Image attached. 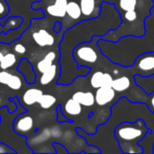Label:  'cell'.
<instances>
[{
	"label": "cell",
	"mask_w": 154,
	"mask_h": 154,
	"mask_svg": "<svg viewBox=\"0 0 154 154\" xmlns=\"http://www.w3.org/2000/svg\"><path fill=\"white\" fill-rule=\"evenodd\" d=\"M121 23V14L116 5L103 1L98 16L82 20L68 29L59 46L60 75L57 83L69 85L78 77L88 75L91 69L86 66H78L73 58L74 49L80 43L91 42L95 36L103 37L110 31L119 27Z\"/></svg>",
	"instance_id": "6da1fadb"
},
{
	"label": "cell",
	"mask_w": 154,
	"mask_h": 154,
	"mask_svg": "<svg viewBox=\"0 0 154 154\" xmlns=\"http://www.w3.org/2000/svg\"><path fill=\"white\" fill-rule=\"evenodd\" d=\"M138 119H143L151 133L147 134L139 145L143 147V153H152L154 144V113L150 109L148 105L140 102H131L127 97H120L111 107V116L106 124L97 127V134H89L85 133L80 127L76 128L77 134L84 138L88 145L95 146L100 149L101 153L104 147H116L113 143L116 140L115 129L123 122H135ZM117 142V141H116Z\"/></svg>",
	"instance_id": "7a4b0ae2"
},
{
	"label": "cell",
	"mask_w": 154,
	"mask_h": 154,
	"mask_svg": "<svg viewBox=\"0 0 154 154\" xmlns=\"http://www.w3.org/2000/svg\"><path fill=\"white\" fill-rule=\"evenodd\" d=\"M101 54L112 63L122 68L132 67L136 59L146 52L154 51V15L145 19V33L143 36L126 35L117 42L98 39Z\"/></svg>",
	"instance_id": "3957f363"
},
{
	"label": "cell",
	"mask_w": 154,
	"mask_h": 154,
	"mask_svg": "<svg viewBox=\"0 0 154 154\" xmlns=\"http://www.w3.org/2000/svg\"><path fill=\"white\" fill-rule=\"evenodd\" d=\"M151 131L143 119L135 122H123L115 129V137L119 144L122 153H143V149L139 143L143 140Z\"/></svg>",
	"instance_id": "277c9868"
},
{
	"label": "cell",
	"mask_w": 154,
	"mask_h": 154,
	"mask_svg": "<svg viewBox=\"0 0 154 154\" xmlns=\"http://www.w3.org/2000/svg\"><path fill=\"white\" fill-rule=\"evenodd\" d=\"M152 6H146L143 10L136 11L130 10L126 12H121L122 23L119 27L115 30L110 31L103 37H99L100 39L117 42L121 37L126 35H134V36H143L145 33V19L151 14V10Z\"/></svg>",
	"instance_id": "5b68a950"
},
{
	"label": "cell",
	"mask_w": 154,
	"mask_h": 154,
	"mask_svg": "<svg viewBox=\"0 0 154 154\" xmlns=\"http://www.w3.org/2000/svg\"><path fill=\"white\" fill-rule=\"evenodd\" d=\"M99 37L95 36L89 42H83L79 44L73 51V58L79 67H89L95 64L98 60V53L97 51V41Z\"/></svg>",
	"instance_id": "8992f818"
},
{
	"label": "cell",
	"mask_w": 154,
	"mask_h": 154,
	"mask_svg": "<svg viewBox=\"0 0 154 154\" xmlns=\"http://www.w3.org/2000/svg\"><path fill=\"white\" fill-rule=\"evenodd\" d=\"M136 74L148 76L154 73V51H150L140 55L132 66Z\"/></svg>",
	"instance_id": "52a82bcc"
},
{
	"label": "cell",
	"mask_w": 154,
	"mask_h": 154,
	"mask_svg": "<svg viewBox=\"0 0 154 154\" xmlns=\"http://www.w3.org/2000/svg\"><path fill=\"white\" fill-rule=\"evenodd\" d=\"M116 92L112 87H101L95 93L96 104L99 106H105L114 101Z\"/></svg>",
	"instance_id": "ba28073f"
},
{
	"label": "cell",
	"mask_w": 154,
	"mask_h": 154,
	"mask_svg": "<svg viewBox=\"0 0 154 154\" xmlns=\"http://www.w3.org/2000/svg\"><path fill=\"white\" fill-rule=\"evenodd\" d=\"M34 121L32 116L25 115H19L14 123V130L16 134L23 135L32 131Z\"/></svg>",
	"instance_id": "9c48e42d"
},
{
	"label": "cell",
	"mask_w": 154,
	"mask_h": 154,
	"mask_svg": "<svg viewBox=\"0 0 154 154\" xmlns=\"http://www.w3.org/2000/svg\"><path fill=\"white\" fill-rule=\"evenodd\" d=\"M114 78L110 73L103 72L101 70L96 71L90 78V86L97 89L101 87H112Z\"/></svg>",
	"instance_id": "30bf717a"
},
{
	"label": "cell",
	"mask_w": 154,
	"mask_h": 154,
	"mask_svg": "<svg viewBox=\"0 0 154 154\" xmlns=\"http://www.w3.org/2000/svg\"><path fill=\"white\" fill-rule=\"evenodd\" d=\"M134 79L136 86L148 96L154 92V73L148 76L135 74L134 76Z\"/></svg>",
	"instance_id": "8fae6325"
},
{
	"label": "cell",
	"mask_w": 154,
	"mask_h": 154,
	"mask_svg": "<svg viewBox=\"0 0 154 154\" xmlns=\"http://www.w3.org/2000/svg\"><path fill=\"white\" fill-rule=\"evenodd\" d=\"M0 84L7 86L13 90H18L23 86V82L20 77L14 75L5 69L0 71Z\"/></svg>",
	"instance_id": "7c38bea8"
},
{
	"label": "cell",
	"mask_w": 154,
	"mask_h": 154,
	"mask_svg": "<svg viewBox=\"0 0 154 154\" xmlns=\"http://www.w3.org/2000/svg\"><path fill=\"white\" fill-rule=\"evenodd\" d=\"M97 0H79L81 13L86 19L94 18L99 15L101 8L97 9Z\"/></svg>",
	"instance_id": "4fadbf2b"
},
{
	"label": "cell",
	"mask_w": 154,
	"mask_h": 154,
	"mask_svg": "<svg viewBox=\"0 0 154 154\" xmlns=\"http://www.w3.org/2000/svg\"><path fill=\"white\" fill-rule=\"evenodd\" d=\"M32 39L40 47H51L55 43V38L48 31L41 29L32 32Z\"/></svg>",
	"instance_id": "5bb4252c"
},
{
	"label": "cell",
	"mask_w": 154,
	"mask_h": 154,
	"mask_svg": "<svg viewBox=\"0 0 154 154\" xmlns=\"http://www.w3.org/2000/svg\"><path fill=\"white\" fill-rule=\"evenodd\" d=\"M67 5H68V0H55L54 4L47 6L46 11L51 16L63 18L67 14L66 12Z\"/></svg>",
	"instance_id": "9a60e30c"
},
{
	"label": "cell",
	"mask_w": 154,
	"mask_h": 154,
	"mask_svg": "<svg viewBox=\"0 0 154 154\" xmlns=\"http://www.w3.org/2000/svg\"><path fill=\"white\" fill-rule=\"evenodd\" d=\"M17 70L23 74V76L24 77V79L26 80L27 84H33L36 80V76L35 73L33 71V68L32 66V64L25 59L21 60L19 65L17 66Z\"/></svg>",
	"instance_id": "2e32d148"
},
{
	"label": "cell",
	"mask_w": 154,
	"mask_h": 154,
	"mask_svg": "<svg viewBox=\"0 0 154 154\" xmlns=\"http://www.w3.org/2000/svg\"><path fill=\"white\" fill-rule=\"evenodd\" d=\"M59 75H60V68H59L57 64H52L47 70L42 73L39 82L42 86H47L51 84Z\"/></svg>",
	"instance_id": "e0dca14e"
},
{
	"label": "cell",
	"mask_w": 154,
	"mask_h": 154,
	"mask_svg": "<svg viewBox=\"0 0 154 154\" xmlns=\"http://www.w3.org/2000/svg\"><path fill=\"white\" fill-rule=\"evenodd\" d=\"M72 98L78 101L82 106L91 107L96 104L95 95L92 92H84V91H77L73 94Z\"/></svg>",
	"instance_id": "ac0fdd59"
},
{
	"label": "cell",
	"mask_w": 154,
	"mask_h": 154,
	"mask_svg": "<svg viewBox=\"0 0 154 154\" xmlns=\"http://www.w3.org/2000/svg\"><path fill=\"white\" fill-rule=\"evenodd\" d=\"M42 94L43 92L39 88H29L23 93L22 99L23 104H25L28 106H31L38 103Z\"/></svg>",
	"instance_id": "d6986e66"
},
{
	"label": "cell",
	"mask_w": 154,
	"mask_h": 154,
	"mask_svg": "<svg viewBox=\"0 0 154 154\" xmlns=\"http://www.w3.org/2000/svg\"><path fill=\"white\" fill-rule=\"evenodd\" d=\"M62 111H63V113H65L68 116H79L81 114L82 106L78 101H76L74 98L71 97V98L68 99V101L65 103Z\"/></svg>",
	"instance_id": "ffe728a7"
},
{
	"label": "cell",
	"mask_w": 154,
	"mask_h": 154,
	"mask_svg": "<svg viewBox=\"0 0 154 154\" xmlns=\"http://www.w3.org/2000/svg\"><path fill=\"white\" fill-rule=\"evenodd\" d=\"M132 81L128 76H122L116 79H114L112 83V88L116 90V93H122L128 90L131 87Z\"/></svg>",
	"instance_id": "44dd1931"
},
{
	"label": "cell",
	"mask_w": 154,
	"mask_h": 154,
	"mask_svg": "<svg viewBox=\"0 0 154 154\" xmlns=\"http://www.w3.org/2000/svg\"><path fill=\"white\" fill-rule=\"evenodd\" d=\"M55 59H56V53L54 51H49L41 60L38 61V63L36 65L37 70L41 74L43 73L53 64Z\"/></svg>",
	"instance_id": "7402d4cb"
},
{
	"label": "cell",
	"mask_w": 154,
	"mask_h": 154,
	"mask_svg": "<svg viewBox=\"0 0 154 154\" xmlns=\"http://www.w3.org/2000/svg\"><path fill=\"white\" fill-rule=\"evenodd\" d=\"M66 12H67L68 16L69 18H71L72 20H79L81 17V15H82L79 3H78L76 1H69V2H68Z\"/></svg>",
	"instance_id": "603a6c76"
},
{
	"label": "cell",
	"mask_w": 154,
	"mask_h": 154,
	"mask_svg": "<svg viewBox=\"0 0 154 154\" xmlns=\"http://www.w3.org/2000/svg\"><path fill=\"white\" fill-rule=\"evenodd\" d=\"M139 0H117V10L121 12H126L130 10H134L137 8Z\"/></svg>",
	"instance_id": "cb8c5ba5"
},
{
	"label": "cell",
	"mask_w": 154,
	"mask_h": 154,
	"mask_svg": "<svg viewBox=\"0 0 154 154\" xmlns=\"http://www.w3.org/2000/svg\"><path fill=\"white\" fill-rule=\"evenodd\" d=\"M56 97L50 94H42L40 97L38 104L42 109H49L56 104Z\"/></svg>",
	"instance_id": "d4e9b609"
},
{
	"label": "cell",
	"mask_w": 154,
	"mask_h": 154,
	"mask_svg": "<svg viewBox=\"0 0 154 154\" xmlns=\"http://www.w3.org/2000/svg\"><path fill=\"white\" fill-rule=\"evenodd\" d=\"M16 62H17L16 56L14 53L8 52V53L5 54L4 58L0 61V68L2 69H5L6 70V69H10L11 67H13Z\"/></svg>",
	"instance_id": "484cf974"
},
{
	"label": "cell",
	"mask_w": 154,
	"mask_h": 154,
	"mask_svg": "<svg viewBox=\"0 0 154 154\" xmlns=\"http://www.w3.org/2000/svg\"><path fill=\"white\" fill-rule=\"evenodd\" d=\"M57 121L59 122V123H71L72 122V120H70V119H69L65 115H64V113H63V111H62V107H61V106L60 105H59L58 106H57Z\"/></svg>",
	"instance_id": "4316f807"
},
{
	"label": "cell",
	"mask_w": 154,
	"mask_h": 154,
	"mask_svg": "<svg viewBox=\"0 0 154 154\" xmlns=\"http://www.w3.org/2000/svg\"><path fill=\"white\" fill-rule=\"evenodd\" d=\"M9 12V8L4 0H0V19L6 16Z\"/></svg>",
	"instance_id": "83f0119b"
},
{
	"label": "cell",
	"mask_w": 154,
	"mask_h": 154,
	"mask_svg": "<svg viewBox=\"0 0 154 154\" xmlns=\"http://www.w3.org/2000/svg\"><path fill=\"white\" fill-rule=\"evenodd\" d=\"M15 151L11 149L8 145L0 143V153H14Z\"/></svg>",
	"instance_id": "f1b7e54d"
},
{
	"label": "cell",
	"mask_w": 154,
	"mask_h": 154,
	"mask_svg": "<svg viewBox=\"0 0 154 154\" xmlns=\"http://www.w3.org/2000/svg\"><path fill=\"white\" fill-rule=\"evenodd\" d=\"M52 145L55 148L57 153H69V152L65 149V147L63 145H61V144H60L58 143H54Z\"/></svg>",
	"instance_id": "f546056e"
},
{
	"label": "cell",
	"mask_w": 154,
	"mask_h": 154,
	"mask_svg": "<svg viewBox=\"0 0 154 154\" xmlns=\"http://www.w3.org/2000/svg\"><path fill=\"white\" fill-rule=\"evenodd\" d=\"M14 51L18 54H23L26 52V48L23 44L22 43H18L14 46Z\"/></svg>",
	"instance_id": "4dcf8cb0"
},
{
	"label": "cell",
	"mask_w": 154,
	"mask_h": 154,
	"mask_svg": "<svg viewBox=\"0 0 154 154\" xmlns=\"http://www.w3.org/2000/svg\"><path fill=\"white\" fill-rule=\"evenodd\" d=\"M149 96L151 97V98H150V104L148 105V106L150 107V109L154 113V92L152 93L151 95H149Z\"/></svg>",
	"instance_id": "1f68e13d"
},
{
	"label": "cell",
	"mask_w": 154,
	"mask_h": 154,
	"mask_svg": "<svg viewBox=\"0 0 154 154\" xmlns=\"http://www.w3.org/2000/svg\"><path fill=\"white\" fill-rule=\"evenodd\" d=\"M60 30H61V23L60 22H56L55 24H54V27H53V31L56 33H58V32H60Z\"/></svg>",
	"instance_id": "d6a6232c"
},
{
	"label": "cell",
	"mask_w": 154,
	"mask_h": 154,
	"mask_svg": "<svg viewBox=\"0 0 154 154\" xmlns=\"http://www.w3.org/2000/svg\"><path fill=\"white\" fill-rule=\"evenodd\" d=\"M152 1H153V6H152V9H151V14L154 15V0H152Z\"/></svg>",
	"instance_id": "836d02e7"
},
{
	"label": "cell",
	"mask_w": 154,
	"mask_h": 154,
	"mask_svg": "<svg viewBox=\"0 0 154 154\" xmlns=\"http://www.w3.org/2000/svg\"><path fill=\"white\" fill-rule=\"evenodd\" d=\"M4 56H5V54H4L2 51H0V61L2 60V59L4 58Z\"/></svg>",
	"instance_id": "e575fe53"
},
{
	"label": "cell",
	"mask_w": 154,
	"mask_h": 154,
	"mask_svg": "<svg viewBox=\"0 0 154 154\" xmlns=\"http://www.w3.org/2000/svg\"><path fill=\"white\" fill-rule=\"evenodd\" d=\"M104 1H106V2H109V3H112V2H111V0H104Z\"/></svg>",
	"instance_id": "d590c367"
}]
</instances>
